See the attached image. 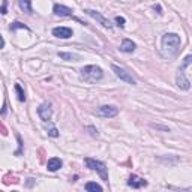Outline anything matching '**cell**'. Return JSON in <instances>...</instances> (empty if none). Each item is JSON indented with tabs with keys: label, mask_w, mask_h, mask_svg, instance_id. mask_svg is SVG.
Wrapping results in <instances>:
<instances>
[{
	"label": "cell",
	"mask_w": 192,
	"mask_h": 192,
	"mask_svg": "<svg viewBox=\"0 0 192 192\" xmlns=\"http://www.w3.org/2000/svg\"><path fill=\"white\" fill-rule=\"evenodd\" d=\"M180 50V36L176 33H165L162 36V53L164 56H176Z\"/></svg>",
	"instance_id": "6da1fadb"
},
{
	"label": "cell",
	"mask_w": 192,
	"mask_h": 192,
	"mask_svg": "<svg viewBox=\"0 0 192 192\" xmlns=\"http://www.w3.org/2000/svg\"><path fill=\"white\" fill-rule=\"evenodd\" d=\"M81 78L84 81L89 83H96L99 80H102L104 77V71L99 66H95V65H89V66H84L81 69Z\"/></svg>",
	"instance_id": "7a4b0ae2"
},
{
	"label": "cell",
	"mask_w": 192,
	"mask_h": 192,
	"mask_svg": "<svg viewBox=\"0 0 192 192\" xmlns=\"http://www.w3.org/2000/svg\"><path fill=\"white\" fill-rule=\"evenodd\" d=\"M21 11H24L26 14H32V0H18Z\"/></svg>",
	"instance_id": "9a60e30c"
},
{
	"label": "cell",
	"mask_w": 192,
	"mask_h": 192,
	"mask_svg": "<svg viewBox=\"0 0 192 192\" xmlns=\"http://www.w3.org/2000/svg\"><path fill=\"white\" fill-rule=\"evenodd\" d=\"M20 180L17 176H12V174H6L5 177H3V183L5 185H11V183H18Z\"/></svg>",
	"instance_id": "ac0fdd59"
},
{
	"label": "cell",
	"mask_w": 192,
	"mask_h": 192,
	"mask_svg": "<svg viewBox=\"0 0 192 192\" xmlns=\"http://www.w3.org/2000/svg\"><path fill=\"white\" fill-rule=\"evenodd\" d=\"M155 9H156V11L159 12V14H161V6H159V5H156V6H155Z\"/></svg>",
	"instance_id": "4316f807"
},
{
	"label": "cell",
	"mask_w": 192,
	"mask_h": 192,
	"mask_svg": "<svg viewBox=\"0 0 192 192\" xmlns=\"http://www.w3.org/2000/svg\"><path fill=\"white\" fill-rule=\"evenodd\" d=\"M96 114L101 117H107V119H111V117H116L119 114V108L114 107V105H102V107H99L98 111H96Z\"/></svg>",
	"instance_id": "8992f818"
},
{
	"label": "cell",
	"mask_w": 192,
	"mask_h": 192,
	"mask_svg": "<svg viewBox=\"0 0 192 192\" xmlns=\"http://www.w3.org/2000/svg\"><path fill=\"white\" fill-rule=\"evenodd\" d=\"M86 191L89 192H102V186L95 183V182H89L87 185H86Z\"/></svg>",
	"instance_id": "2e32d148"
},
{
	"label": "cell",
	"mask_w": 192,
	"mask_h": 192,
	"mask_svg": "<svg viewBox=\"0 0 192 192\" xmlns=\"http://www.w3.org/2000/svg\"><path fill=\"white\" fill-rule=\"evenodd\" d=\"M15 92H17V96H18V101L24 102L26 101V93H24V90H23L20 84H15Z\"/></svg>",
	"instance_id": "e0dca14e"
},
{
	"label": "cell",
	"mask_w": 192,
	"mask_h": 192,
	"mask_svg": "<svg viewBox=\"0 0 192 192\" xmlns=\"http://www.w3.org/2000/svg\"><path fill=\"white\" fill-rule=\"evenodd\" d=\"M116 23L119 27H125V23H126V20H125L123 17H116Z\"/></svg>",
	"instance_id": "cb8c5ba5"
},
{
	"label": "cell",
	"mask_w": 192,
	"mask_h": 192,
	"mask_svg": "<svg viewBox=\"0 0 192 192\" xmlns=\"http://www.w3.org/2000/svg\"><path fill=\"white\" fill-rule=\"evenodd\" d=\"M17 138H18V150L15 152V155L18 156V155H21V152H23V141H21V137H20V135H17Z\"/></svg>",
	"instance_id": "603a6c76"
},
{
	"label": "cell",
	"mask_w": 192,
	"mask_h": 192,
	"mask_svg": "<svg viewBox=\"0 0 192 192\" xmlns=\"http://www.w3.org/2000/svg\"><path fill=\"white\" fill-rule=\"evenodd\" d=\"M0 132H2V135H8V129L3 126V123L0 122Z\"/></svg>",
	"instance_id": "d4e9b609"
},
{
	"label": "cell",
	"mask_w": 192,
	"mask_h": 192,
	"mask_svg": "<svg viewBox=\"0 0 192 192\" xmlns=\"http://www.w3.org/2000/svg\"><path fill=\"white\" fill-rule=\"evenodd\" d=\"M84 12L89 15V17H92L93 20H96L98 23H99V24H101V26H104V27H107V29H111V27H113V24L110 23V20H108V18H105V17H104L101 12H98V11H93V9H86Z\"/></svg>",
	"instance_id": "5b68a950"
},
{
	"label": "cell",
	"mask_w": 192,
	"mask_h": 192,
	"mask_svg": "<svg viewBox=\"0 0 192 192\" xmlns=\"http://www.w3.org/2000/svg\"><path fill=\"white\" fill-rule=\"evenodd\" d=\"M128 186L131 188H134V189H140V188H144V186H147V180H144V179L138 177L135 174H132L128 180Z\"/></svg>",
	"instance_id": "30bf717a"
},
{
	"label": "cell",
	"mask_w": 192,
	"mask_h": 192,
	"mask_svg": "<svg viewBox=\"0 0 192 192\" xmlns=\"http://www.w3.org/2000/svg\"><path fill=\"white\" fill-rule=\"evenodd\" d=\"M5 47V41H3V38H2V35H0V50Z\"/></svg>",
	"instance_id": "484cf974"
},
{
	"label": "cell",
	"mask_w": 192,
	"mask_h": 192,
	"mask_svg": "<svg viewBox=\"0 0 192 192\" xmlns=\"http://www.w3.org/2000/svg\"><path fill=\"white\" fill-rule=\"evenodd\" d=\"M135 44L131 41V39H123L122 44H120V51L122 53H134L135 51Z\"/></svg>",
	"instance_id": "4fadbf2b"
},
{
	"label": "cell",
	"mask_w": 192,
	"mask_h": 192,
	"mask_svg": "<svg viewBox=\"0 0 192 192\" xmlns=\"http://www.w3.org/2000/svg\"><path fill=\"white\" fill-rule=\"evenodd\" d=\"M191 60H192L191 56H186L185 60H183V65H182L180 69H179L177 78H176V83H177V86L182 90H189L191 89V81H189V80L186 78V75H185V69L191 65Z\"/></svg>",
	"instance_id": "3957f363"
},
{
	"label": "cell",
	"mask_w": 192,
	"mask_h": 192,
	"mask_svg": "<svg viewBox=\"0 0 192 192\" xmlns=\"http://www.w3.org/2000/svg\"><path fill=\"white\" fill-rule=\"evenodd\" d=\"M0 14H8V0H3L2 3V8H0Z\"/></svg>",
	"instance_id": "7402d4cb"
},
{
	"label": "cell",
	"mask_w": 192,
	"mask_h": 192,
	"mask_svg": "<svg viewBox=\"0 0 192 192\" xmlns=\"http://www.w3.org/2000/svg\"><path fill=\"white\" fill-rule=\"evenodd\" d=\"M62 165H63L62 159L51 158V159H48V162H47V170L48 171H51V173H54V171H57V170H60Z\"/></svg>",
	"instance_id": "7c38bea8"
},
{
	"label": "cell",
	"mask_w": 192,
	"mask_h": 192,
	"mask_svg": "<svg viewBox=\"0 0 192 192\" xmlns=\"http://www.w3.org/2000/svg\"><path fill=\"white\" fill-rule=\"evenodd\" d=\"M47 134L50 135V137H53V138L59 137V131H57V128L53 126V125H50V128H47Z\"/></svg>",
	"instance_id": "d6986e66"
},
{
	"label": "cell",
	"mask_w": 192,
	"mask_h": 192,
	"mask_svg": "<svg viewBox=\"0 0 192 192\" xmlns=\"http://www.w3.org/2000/svg\"><path fill=\"white\" fill-rule=\"evenodd\" d=\"M111 69L114 71V74H116V75L119 77V78H120L122 81L128 83V84H135V80H134V78H132V77H131L129 74H128V72L125 71V69L119 68L117 65H113V66H111Z\"/></svg>",
	"instance_id": "52a82bcc"
},
{
	"label": "cell",
	"mask_w": 192,
	"mask_h": 192,
	"mask_svg": "<svg viewBox=\"0 0 192 192\" xmlns=\"http://www.w3.org/2000/svg\"><path fill=\"white\" fill-rule=\"evenodd\" d=\"M57 56L62 59V60H68V62H71V60H74V62H78L81 57H80V54H75V53H62V51H59L57 53Z\"/></svg>",
	"instance_id": "5bb4252c"
},
{
	"label": "cell",
	"mask_w": 192,
	"mask_h": 192,
	"mask_svg": "<svg viewBox=\"0 0 192 192\" xmlns=\"http://www.w3.org/2000/svg\"><path fill=\"white\" fill-rule=\"evenodd\" d=\"M17 29H24V30H29V27L26 26V24H23V23H20V21H15V23H12L11 24V30L14 32V30H17Z\"/></svg>",
	"instance_id": "ffe728a7"
},
{
	"label": "cell",
	"mask_w": 192,
	"mask_h": 192,
	"mask_svg": "<svg viewBox=\"0 0 192 192\" xmlns=\"http://www.w3.org/2000/svg\"><path fill=\"white\" fill-rule=\"evenodd\" d=\"M84 162H86V165L89 167L90 170H93V171L98 173L102 180L108 182V168H107V165L104 164V162L96 161V159H92V158H86L84 159Z\"/></svg>",
	"instance_id": "277c9868"
},
{
	"label": "cell",
	"mask_w": 192,
	"mask_h": 192,
	"mask_svg": "<svg viewBox=\"0 0 192 192\" xmlns=\"http://www.w3.org/2000/svg\"><path fill=\"white\" fill-rule=\"evenodd\" d=\"M53 12H54L56 15H59V17H72V15H74V11H72L71 8L65 6V5H54Z\"/></svg>",
	"instance_id": "8fae6325"
},
{
	"label": "cell",
	"mask_w": 192,
	"mask_h": 192,
	"mask_svg": "<svg viewBox=\"0 0 192 192\" xmlns=\"http://www.w3.org/2000/svg\"><path fill=\"white\" fill-rule=\"evenodd\" d=\"M72 35H74V32H72V29H69V27H54L53 29V36L60 38V39H69Z\"/></svg>",
	"instance_id": "ba28073f"
},
{
	"label": "cell",
	"mask_w": 192,
	"mask_h": 192,
	"mask_svg": "<svg viewBox=\"0 0 192 192\" xmlns=\"http://www.w3.org/2000/svg\"><path fill=\"white\" fill-rule=\"evenodd\" d=\"M87 131H89V134L92 137H99V134H98V129L93 128V126H87Z\"/></svg>",
	"instance_id": "44dd1931"
},
{
	"label": "cell",
	"mask_w": 192,
	"mask_h": 192,
	"mask_svg": "<svg viewBox=\"0 0 192 192\" xmlns=\"http://www.w3.org/2000/svg\"><path fill=\"white\" fill-rule=\"evenodd\" d=\"M38 114H39V117H41V120L48 122V120L51 119V114H53L50 104H42V105H39V108H38Z\"/></svg>",
	"instance_id": "9c48e42d"
}]
</instances>
